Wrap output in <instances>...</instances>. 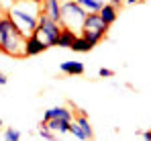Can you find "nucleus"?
<instances>
[{
  "mask_svg": "<svg viewBox=\"0 0 151 141\" xmlns=\"http://www.w3.org/2000/svg\"><path fill=\"white\" fill-rule=\"evenodd\" d=\"M25 35L8 14L0 17V51L12 57H25Z\"/></svg>",
  "mask_w": 151,
  "mask_h": 141,
  "instance_id": "1",
  "label": "nucleus"
},
{
  "mask_svg": "<svg viewBox=\"0 0 151 141\" xmlns=\"http://www.w3.org/2000/svg\"><path fill=\"white\" fill-rule=\"evenodd\" d=\"M39 4H33L29 0H17L10 8H8V17L12 19V23L19 27V31L29 37L35 29H37V23H39Z\"/></svg>",
  "mask_w": 151,
  "mask_h": 141,
  "instance_id": "2",
  "label": "nucleus"
},
{
  "mask_svg": "<svg viewBox=\"0 0 151 141\" xmlns=\"http://www.w3.org/2000/svg\"><path fill=\"white\" fill-rule=\"evenodd\" d=\"M86 14L88 12L76 0H61V27L74 29V31H82Z\"/></svg>",
  "mask_w": 151,
  "mask_h": 141,
  "instance_id": "3",
  "label": "nucleus"
},
{
  "mask_svg": "<svg viewBox=\"0 0 151 141\" xmlns=\"http://www.w3.org/2000/svg\"><path fill=\"white\" fill-rule=\"evenodd\" d=\"M61 29H63V27H61L59 23L51 21L49 17H45L43 12H39V23H37V29L33 31V35H37L47 47H55Z\"/></svg>",
  "mask_w": 151,
  "mask_h": 141,
  "instance_id": "4",
  "label": "nucleus"
},
{
  "mask_svg": "<svg viewBox=\"0 0 151 141\" xmlns=\"http://www.w3.org/2000/svg\"><path fill=\"white\" fill-rule=\"evenodd\" d=\"M39 10L45 17H49L51 21L61 25V0H43L39 4Z\"/></svg>",
  "mask_w": 151,
  "mask_h": 141,
  "instance_id": "5",
  "label": "nucleus"
},
{
  "mask_svg": "<svg viewBox=\"0 0 151 141\" xmlns=\"http://www.w3.org/2000/svg\"><path fill=\"white\" fill-rule=\"evenodd\" d=\"M49 47L45 45L37 35H29L25 39V57H33V55H39V53H43V51H47Z\"/></svg>",
  "mask_w": 151,
  "mask_h": 141,
  "instance_id": "6",
  "label": "nucleus"
},
{
  "mask_svg": "<svg viewBox=\"0 0 151 141\" xmlns=\"http://www.w3.org/2000/svg\"><path fill=\"white\" fill-rule=\"evenodd\" d=\"M49 119H68V121H74V113L68 108V106H51L43 113V121L41 123H47Z\"/></svg>",
  "mask_w": 151,
  "mask_h": 141,
  "instance_id": "7",
  "label": "nucleus"
},
{
  "mask_svg": "<svg viewBox=\"0 0 151 141\" xmlns=\"http://www.w3.org/2000/svg\"><path fill=\"white\" fill-rule=\"evenodd\" d=\"M82 29H90V31H102V33H108V29H110V27H106V25L102 23V19H100V14H98V12H88V14H86V19H84Z\"/></svg>",
  "mask_w": 151,
  "mask_h": 141,
  "instance_id": "8",
  "label": "nucleus"
},
{
  "mask_svg": "<svg viewBox=\"0 0 151 141\" xmlns=\"http://www.w3.org/2000/svg\"><path fill=\"white\" fill-rule=\"evenodd\" d=\"M98 14H100L102 23L106 25V27H110V25L116 21V17H119V6H114V4H110V2H106L100 10H98Z\"/></svg>",
  "mask_w": 151,
  "mask_h": 141,
  "instance_id": "9",
  "label": "nucleus"
},
{
  "mask_svg": "<svg viewBox=\"0 0 151 141\" xmlns=\"http://www.w3.org/2000/svg\"><path fill=\"white\" fill-rule=\"evenodd\" d=\"M41 125H45L53 133H70L72 121H68V119H49L47 123H41Z\"/></svg>",
  "mask_w": 151,
  "mask_h": 141,
  "instance_id": "10",
  "label": "nucleus"
},
{
  "mask_svg": "<svg viewBox=\"0 0 151 141\" xmlns=\"http://www.w3.org/2000/svg\"><path fill=\"white\" fill-rule=\"evenodd\" d=\"M59 70L63 72V74H68V76H82L86 68H84V64H82V61L72 59V61H63V64L59 66Z\"/></svg>",
  "mask_w": 151,
  "mask_h": 141,
  "instance_id": "11",
  "label": "nucleus"
},
{
  "mask_svg": "<svg viewBox=\"0 0 151 141\" xmlns=\"http://www.w3.org/2000/svg\"><path fill=\"white\" fill-rule=\"evenodd\" d=\"M76 37H78V33H76L74 29H61V33H59V39H57V45L63 47V49H70L72 43L76 41Z\"/></svg>",
  "mask_w": 151,
  "mask_h": 141,
  "instance_id": "12",
  "label": "nucleus"
},
{
  "mask_svg": "<svg viewBox=\"0 0 151 141\" xmlns=\"http://www.w3.org/2000/svg\"><path fill=\"white\" fill-rule=\"evenodd\" d=\"M74 123L86 133V137H88V141H92L94 139V131H92V125H90V121H88V117L84 115V113H80V115H76L74 119Z\"/></svg>",
  "mask_w": 151,
  "mask_h": 141,
  "instance_id": "13",
  "label": "nucleus"
},
{
  "mask_svg": "<svg viewBox=\"0 0 151 141\" xmlns=\"http://www.w3.org/2000/svg\"><path fill=\"white\" fill-rule=\"evenodd\" d=\"M80 33H82L80 37H84V39H86V41H88L92 47H96L102 39L106 37V33H102V31H90V29H82Z\"/></svg>",
  "mask_w": 151,
  "mask_h": 141,
  "instance_id": "14",
  "label": "nucleus"
},
{
  "mask_svg": "<svg viewBox=\"0 0 151 141\" xmlns=\"http://www.w3.org/2000/svg\"><path fill=\"white\" fill-rule=\"evenodd\" d=\"M76 2H78L86 12H98L108 0H76Z\"/></svg>",
  "mask_w": 151,
  "mask_h": 141,
  "instance_id": "15",
  "label": "nucleus"
},
{
  "mask_svg": "<svg viewBox=\"0 0 151 141\" xmlns=\"http://www.w3.org/2000/svg\"><path fill=\"white\" fill-rule=\"evenodd\" d=\"M70 49H72V51H76V53H88V51H92L94 47L90 45V43H88L84 37H80V35H78V37H76V41L72 43V47H70Z\"/></svg>",
  "mask_w": 151,
  "mask_h": 141,
  "instance_id": "16",
  "label": "nucleus"
},
{
  "mask_svg": "<svg viewBox=\"0 0 151 141\" xmlns=\"http://www.w3.org/2000/svg\"><path fill=\"white\" fill-rule=\"evenodd\" d=\"M4 141H21V131L8 127V129L4 131Z\"/></svg>",
  "mask_w": 151,
  "mask_h": 141,
  "instance_id": "17",
  "label": "nucleus"
},
{
  "mask_svg": "<svg viewBox=\"0 0 151 141\" xmlns=\"http://www.w3.org/2000/svg\"><path fill=\"white\" fill-rule=\"evenodd\" d=\"M70 133L74 135L76 139H80V141H88V137H86V133H84V131H82V129H80V127L76 125L74 121H72V125H70Z\"/></svg>",
  "mask_w": 151,
  "mask_h": 141,
  "instance_id": "18",
  "label": "nucleus"
},
{
  "mask_svg": "<svg viewBox=\"0 0 151 141\" xmlns=\"http://www.w3.org/2000/svg\"><path fill=\"white\" fill-rule=\"evenodd\" d=\"M39 135L43 137L45 141H57V135L51 131V129H47L45 125H41V129H39Z\"/></svg>",
  "mask_w": 151,
  "mask_h": 141,
  "instance_id": "19",
  "label": "nucleus"
},
{
  "mask_svg": "<svg viewBox=\"0 0 151 141\" xmlns=\"http://www.w3.org/2000/svg\"><path fill=\"white\" fill-rule=\"evenodd\" d=\"M98 76H100V78H112V76H114V72H112V70H108V68H100Z\"/></svg>",
  "mask_w": 151,
  "mask_h": 141,
  "instance_id": "20",
  "label": "nucleus"
},
{
  "mask_svg": "<svg viewBox=\"0 0 151 141\" xmlns=\"http://www.w3.org/2000/svg\"><path fill=\"white\" fill-rule=\"evenodd\" d=\"M137 135H141L143 141H151V131H137Z\"/></svg>",
  "mask_w": 151,
  "mask_h": 141,
  "instance_id": "21",
  "label": "nucleus"
},
{
  "mask_svg": "<svg viewBox=\"0 0 151 141\" xmlns=\"http://www.w3.org/2000/svg\"><path fill=\"white\" fill-rule=\"evenodd\" d=\"M6 82H8V78H6V74H2V72H0V86H4Z\"/></svg>",
  "mask_w": 151,
  "mask_h": 141,
  "instance_id": "22",
  "label": "nucleus"
},
{
  "mask_svg": "<svg viewBox=\"0 0 151 141\" xmlns=\"http://www.w3.org/2000/svg\"><path fill=\"white\" fill-rule=\"evenodd\" d=\"M137 2H143V0H125V4H129V6H133V4H137Z\"/></svg>",
  "mask_w": 151,
  "mask_h": 141,
  "instance_id": "23",
  "label": "nucleus"
},
{
  "mask_svg": "<svg viewBox=\"0 0 151 141\" xmlns=\"http://www.w3.org/2000/svg\"><path fill=\"white\" fill-rule=\"evenodd\" d=\"M29 2H33V4H41L43 0H29Z\"/></svg>",
  "mask_w": 151,
  "mask_h": 141,
  "instance_id": "24",
  "label": "nucleus"
},
{
  "mask_svg": "<svg viewBox=\"0 0 151 141\" xmlns=\"http://www.w3.org/2000/svg\"><path fill=\"white\" fill-rule=\"evenodd\" d=\"M0 127H2V119H0Z\"/></svg>",
  "mask_w": 151,
  "mask_h": 141,
  "instance_id": "25",
  "label": "nucleus"
}]
</instances>
